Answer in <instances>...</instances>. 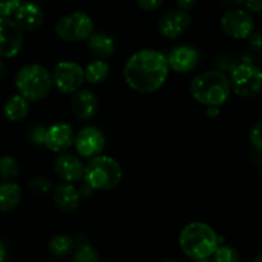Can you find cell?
Masks as SVG:
<instances>
[{
    "label": "cell",
    "mask_w": 262,
    "mask_h": 262,
    "mask_svg": "<svg viewBox=\"0 0 262 262\" xmlns=\"http://www.w3.org/2000/svg\"><path fill=\"white\" fill-rule=\"evenodd\" d=\"M170 72L167 57L155 49H143L131 55L123 67L128 86L138 93H155L166 82Z\"/></svg>",
    "instance_id": "cell-1"
},
{
    "label": "cell",
    "mask_w": 262,
    "mask_h": 262,
    "mask_svg": "<svg viewBox=\"0 0 262 262\" xmlns=\"http://www.w3.org/2000/svg\"><path fill=\"white\" fill-rule=\"evenodd\" d=\"M223 238H219L210 225L205 223H190L181 230L179 244L184 253L200 261L213 256Z\"/></svg>",
    "instance_id": "cell-2"
},
{
    "label": "cell",
    "mask_w": 262,
    "mask_h": 262,
    "mask_svg": "<svg viewBox=\"0 0 262 262\" xmlns=\"http://www.w3.org/2000/svg\"><path fill=\"white\" fill-rule=\"evenodd\" d=\"M231 93L230 80L219 71H207L196 75L190 82V94L201 104L221 107Z\"/></svg>",
    "instance_id": "cell-3"
},
{
    "label": "cell",
    "mask_w": 262,
    "mask_h": 262,
    "mask_svg": "<svg viewBox=\"0 0 262 262\" xmlns=\"http://www.w3.org/2000/svg\"><path fill=\"white\" fill-rule=\"evenodd\" d=\"M16 88L29 102H39L45 99L52 90V74L41 64L24 66L16 76Z\"/></svg>",
    "instance_id": "cell-4"
},
{
    "label": "cell",
    "mask_w": 262,
    "mask_h": 262,
    "mask_svg": "<svg viewBox=\"0 0 262 262\" xmlns=\"http://www.w3.org/2000/svg\"><path fill=\"white\" fill-rule=\"evenodd\" d=\"M82 179L95 190H110L117 186L122 179V168L115 158L97 156L85 166Z\"/></svg>",
    "instance_id": "cell-5"
},
{
    "label": "cell",
    "mask_w": 262,
    "mask_h": 262,
    "mask_svg": "<svg viewBox=\"0 0 262 262\" xmlns=\"http://www.w3.org/2000/svg\"><path fill=\"white\" fill-rule=\"evenodd\" d=\"M229 80L231 90L241 97H256L262 90V71L253 63H241L236 66Z\"/></svg>",
    "instance_id": "cell-6"
},
{
    "label": "cell",
    "mask_w": 262,
    "mask_h": 262,
    "mask_svg": "<svg viewBox=\"0 0 262 262\" xmlns=\"http://www.w3.org/2000/svg\"><path fill=\"white\" fill-rule=\"evenodd\" d=\"M94 30L92 17L84 12H74L62 17L55 26V32L64 41H81L88 40Z\"/></svg>",
    "instance_id": "cell-7"
},
{
    "label": "cell",
    "mask_w": 262,
    "mask_h": 262,
    "mask_svg": "<svg viewBox=\"0 0 262 262\" xmlns=\"http://www.w3.org/2000/svg\"><path fill=\"white\" fill-rule=\"evenodd\" d=\"M53 85L64 94H74L85 81V72L81 66L72 60L59 62L53 70Z\"/></svg>",
    "instance_id": "cell-8"
},
{
    "label": "cell",
    "mask_w": 262,
    "mask_h": 262,
    "mask_svg": "<svg viewBox=\"0 0 262 262\" xmlns=\"http://www.w3.org/2000/svg\"><path fill=\"white\" fill-rule=\"evenodd\" d=\"M24 34L8 17H0V58H13L21 52Z\"/></svg>",
    "instance_id": "cell-9"
},
{
    "label": "cell",
    "mask_w": 262,
    "mask_h": 262,
    "mask_svg": "<svg viewBox=\"0 0 262 262\" xmlns=\"http://www.w3.org/2000/svg\"><path fill=\"white\" fill-rule=\"evenodd\" d=\"M221 27L228 36L247 39L253 34L254 22L247 12L242 9H230L221 18Z\"/></svg>",
    "instance_id": "cell-10"
},
{
    "label": "cell",
    "mask_w": 262,
    "mask_h": 262,
    "mask_svg": "<svg viewBox=\"0 0 262 262\" xmlns=\"http://www.w3.org/2000/svg\"><path fill=\"white\" fill-rule=\"evenodd\" d=\"M75 148L77 153L84 158H94L102 153L105 147V137L99 128L88 126L81 128L75 135Z\"/></svg>",
    "instance_id": "cell-11"
},
{
    "label": "cell",
    "mask_w": 262,
    "mask_h": 262,
    "mask_svg": "<svg viewBox=\"0 0 262 262\" xmlns=\"http://www.w3.org/2000/svg\"><path fill=\"white\" fill-rule=\"evenodd\" d=\"M190 21L188 12L181 9L168 11L158 21V31L166 39H178L189 29Z\"/></svg>",
    "instance_id": "cell-12"
},
{
    "label": "cell",
    "mask_w": 262,
    "mask_h": 262,
    "mask_svg": "<svg viewBox=\"0 0 262 262\" xmlns=\"http://www.w3.org/2000/svg\"><path fill=\"white\" fill-rule=\"evenodd\" d=\"M75 142V134L69 123H54L47 128L45 145L52 152L63 153L70 149Z\"/></svg>",
    "instance_id": "cell-13"
},
{
    "label": "cell",
    "mask_w": 262,
    "mask_h": 262,
    "mask_svg": "<svg viewBox=\"0 0 262 262\" xmlns=\"http://www.w3.org/2000/svg\"><path fill=\"white\" fill-rule=\"evenodd\" d=\"M170 69L175 72L185 74L190 72L200 63V53L188 45L176 47L167 57Z\"/></svg>",
    "instance_id": "cell-14"
},
{
    "label": "cell",
    "mask_w": 262,
    "mask_h": 262,
    "mask_svg": "<svg viewBox=\"0 0 262 262\" xmlns=\"http://www.w3.org/2000/svg\"><path fill=\"white\" fill-rule=\"evenodd\" d=\"M54 170L57 175L66 183H76L80 179L84 178L85 166L76 156L62 153L55 160Z\"/></svg>",
    "instance_id": "cell-15"
},
{
    "label": "cell",
    "mask_w": 262,
    "mask_h": 262,
    "mask_svg": "<svg viewBox=\"0 0 262 262\" xmlns=\"http://www.w3.org/2000/svg\"><path fill=\"white\" fill-rule=\"evenodd\" d=\"M71 108L75 116L81 120H90L94 117L99 108V102L94 93L88 89L77 90L71 99Z\"/></svg>",
    "instance_id": "cell-16"
},
{
    "label": "cell",
    "mask_w": 262,
    "mask_h": 262,
    "mask_svg": "<svg viewBox=\"0 0 262 262\" xmlns=\"http://www.w3.org/2000/svg\"><path fill=\"white\" fill-rule=\"evenodd\" d=\"M14 22L22 31H36L44 22V13L35 3H24L14 13Z\"/></svg>",
    "instance_id": "cell-17"
},
{
    "label": "cell",
    "mask_w": 262,
    "mask_h": 262,
    "mask_svg": "<svg viewBox=\"0 0 262 262\" xmlns=\"http://www.w3.org/2000/svg\"><path fill=\"white\" fill-rule=\"evenodd\" d=\"M53 198H54L55 205L64 212L76 211L80 207V203H81L80 190L70 183H63L55 186Z\"/></svg>",
    "instance_id": "cell-18"
},
{
    "label": "cell",
    "mask_w": 262,
    "mask_h": 262,
    "mask_svg": "<svg viewBox=\"0 0 262 262\" xmlns=\"http://www.w3.org/2000/svg\"><path fill=\"white\" fill-rule=\"evenodd\" d=\"M88 48L97 59L104 60L113 55L116 50V42L110 35L104 34V32H98V34L90 35V37L88 39Z\"/></svg>",
    "instance_id": "cell-19"
},
{
    "label": "cell",
    "mask_w": 262,
    "mask_h": 262,
    "mask_svg": "<svg viewBox=\"0 0 262 262\" xmlns=\"http://www.w3.org/2000/svg\"><path fill=\"white\" fill-rule=\"evenodd\" d=\"M22 191L18 184L13 181H6L0 184V211L9 212L19 205Z\"/></svg>",
    "instance_id": "cell-20"
},
{
    "label": "cell",
    "mask_w": 262,
    "mask_h": 262,
    "mask_svg": "<svg viewBox=\"0 0 262 262\" xmlns=\"http://www.w3.org/2000/svg\"><path fill=\"white\" fill-rule=\"evenodd\" d=\"M29 100L22 97L21 94L13 95L4 104V115L12 122H19V121L25 120L29 115Z\"/></svg>",
    "instance_id": "cell-21"
},
{
    "label": "cell",
    "mask_w": 262,
    "mask_h": 262,
    "mask_svg": "<svg viewBox=\"0 0 262 262\" xmlns=\"http://www.w3.org/2000/svg\"><path fill=\"white\" fill-rule=\"evenodd\" d=\"M85 80L90 84H100L105 81L111 74V67L105 60L95 59L85 67Z\"/></svg>",
    "instance_id": "cell-22"
},
{
    "label": "cell",
    "mask_w": 262,
    "mask_h": 262,
    "mask_svg": "<svg viewBox=\"0 0 262 262\" xmlns=\"http://www.w3.org/2000/svg\"><path fill=\"white\" fill-rule=\"evenodd\" d=\"M48 249H49L50 254H53L57 258H64L74 252L75 242L71 236L59 234V235H55L50 239Z\"/></svg>",
    "instance_id": "cell-23"
},
{
    "label": "cell",
    "mask_w": 262,
    "mask_h": 262,
    "mask_svg": "<svg viewBox=\"0 0 262 262\" xmlns=\"http://www.w3.org/2000/svg\"><path fill=\"white\" fill-rule=\"evenodd\" d=\"M72 262H99V253L90 244H80L74 249Z\"/></svg>",
    "instance_id": "cell-24"
},
{
    "label": "cell",
    "mask_w": 262,
    "mask_h": 262,
    "mask_svg": "<svg viewBox=\"0 0 262 262\" xmlns=\"http://www.w3.org/2000/svg\"><path fill=\"white\" fill-rule=\"evenodd\" d=\"M19 173V167L17 161L11 156H4L0 158V178L6 181L16 179Z\"/></svg>",
    "instance_id": "cell-25"
},
{
    "label": "cell",
    "mask_w": 262,
    "mask_h": 262,
    "mask_svg": "<svg viewBox=\"0 0 262 262\" xmlns=\"http://www.w3.org/2000/svg\"><path fill=\"white\" fill-rule=\"evenodd\" d=\"M213 261L215 262H241V256L230 246H219L213 253Z\"/></svg>",
    "instance_id": "cell-26"
},
{
    "label": "cell",
    "mask_w": 262,
    "mask_h": 262,
    "mask_svg": "<svg viewBox=\"0 0 262 262\" xmlns=\"http://www.w3.org/2000/svg\"><path fill=\"white\" fill-rule=\"evenodd\" d=\"M30 188H31L32 191L39 194H47L52 190L53 185L52 181L48 180L45 178H35L32 179L31 183H30Z\"/></svg>",
    "instance_id": "cell-27"
},
{
    "label": "cell",
    "mask_w": 262,
    "mask_h": 262,
    "mask_svg": "<svg viewBox=\"0 0 262 262\" xmlns=\"http://www.w3.org/2000/svg\"><path fill=\"white\" fill-rule=\"evenodd\" d=\"M21 0H0V17H9L16 13Z\"/></svg>",
    "instance_id": "cell-28"
},
{
    "label": "cell",
    "mask_w": 262,
    "mask_h": 262,
    "mask_svg": "<svg viewBox=\"0 0 262 262\" xmlns=\"http://www.w3.org/2000/svg\"><path fill=\"white\" fill-rule=\"evenodd\" d=\"M251 143L257 150L262 152V120L258 121L251 130Z\"/></svg>",
    "instance_id": "cell-29"
},
{
    "label": "cell",
    "mask_w": 262,
    "mask_h": 262,
    "mask_svg": "<svg viewBox=\"0 0 262 262\" xmlns=\"http://www.w3.org/2000/svg\"><path fill=\"white\" fill-rule=\"evenodd\" d=\"M45 135H47V128L42 126H35L30 131V139L34 144H45Z\"/></svg>",
    "instance_id": "cell-30"
},
{
    "label": "cell",
    "mask_w": 262,
    "mask_h": 262,
    "mask_svg": "<svg viewBox=\"0 0 262 262\" xmlns=\"http://www.w3.org/2000/svg\"><path fill=\"white\" fill-rule=\"evenodd\" d=\"M249 45L254 52L262 54V32H256L249 36Z\"/></svg>",
    "instance_id": "cell-31"
},
{
    "label": "cell",
    "mask_w": 262,
    "mask_h": 262,
    "mask_svg": "<svg viewBox=\"0 0 262 262\" xmlns=\"http://www.w3.org/2000/svg\"><path fill=\"white\" fill-rule=\"evenodd\" d=\"M162 3L163 0H138V4L143 11H155Z\"/></svg>",
    "instance_id": "cell-32"
},
{
    "label": "cell",
    "mask_w": 262,
    "mask_h": 262,
    "mask_svg": "<svg viewBox=\"0 0 262 262\" xmlns=\"http://www.w3.org/2000/svg\"><path fill=\"white\" fill-rule=\"evenodd\" d=\"M247 8L251 12H261L262 11V0H246Z\"/></svg>",
    "instance_id": "cell-33"
},
{
    "label": "cell",
    "mask_w": 262,
    "mask_h": 262,
    "mask_svg": "<svg viewBox=\"0 0 262 262\" xmlns=\"http://www.w3.org/2000/svg\"><path fill=\"white\" fill-rule=\"evenodd\" d=\"M196 4V0H178V7L181 11H189V9L194 8Z\"/></svg>",
    "instance_id": "cell-34"
},
{
    "label": "cell",
    "mask_w": 262,
    "mask_h": 262,
    "mask_svg": "<svg viewBox=\"0 0 262 262\" xmlns=\"http://www.w3.org/2000/svg\"><path fill=\"white\" fill-rule=\"evenodd\" d=\"M7 258V247L3 242L0 241V262H4Z\"/></svg>",
    "instance_id": "cell-35"
},
{
    "label": "cell",
    "mask_w": 262,
    "mask_h": 262,
    "mask_svg": "<svg viewBox=\"0 0 262 262\" xmlns=\"http://www.w3.org/2000/svg\"><path fill=\"white\" fill-rule=\"evenodd\" d=\"M7 75V66L3 60H0V81L6 77Z\"/></svg>",
    "instance_id": "cell-36"
},
{
    "label": "cell",
    "mask_w": 262,
    "mask_h": 262,
    "mask_svg": "<svg viewBox=\"0 0 262 262\" xmlns=\"http://www.w3.org/2000/svg\"><path fill=\"white\" fill-rule=\"evenodd\" d=\"M243 0H224V4L229 7H238L241 6Z\"/></svg>",
    "instance_id": "cell-37"
},
{
    "label": "cell",
    "mask_w": 262,
    "mask_h": 262,
    "mask_svg": "<svg viewBox=\"0 0 262 262\" xmlns=\"http://www.w3.org/2000/svg\"><path fill=\"white\" fill-rule=\"evenodd\" d=\"M208 115H210V116H217L219 115V107H210V108H208Z\"/></svg>",
    "instance_id": "cell-38"
},
{
    "label": "cell",
    "mask_w": 262,
    "mask_h": 262,
    "mask_svg": "<svg viewBox=\"0 0 262 262\" xmlns=\"http://www.w3.org/2000/svg\"><path fill=\"white\" fill-rule=\"evenodd\" d=\"M253 262H262V253L257 254V256L254 257V261Z\"/></svg>",
    "instance_id": "cell-39"
},
{
    "label": "cell",
    "mask_w": 262,
    "mask_h": 262,
    "mask_svg": "<svg viewBox=\"0 0 262 262\" xmlns=\"http://www.w3.org/2000/svg\"><path fill=\"white\" fill-rule=\"evenodd\" d=\"M195 262H215V261H211V259H200V261H195Z\"/></svg>",
    "instance_id": "cell-40"
},
{
    "label": "cell",
    "mask_w": 262,
    "mask_h": 262,
    "mask_svg": "<svg viewBox=\"0 0 262 262\" xmlns=\"http://www.w3.org/2000/svg\"><path fill=\"white\" fill-rule=\"evenodd\" d=\"M163 262H179V261H175V259H166V261Z\"/></svg>",
    "instance_id": "cell-41"
}]
</instances>
